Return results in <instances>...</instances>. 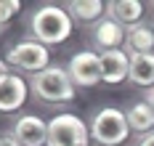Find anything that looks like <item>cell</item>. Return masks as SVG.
<instances>
[{
  "instance_id": "9c48e42d",
  "label": "cell",
  "mask_w": 154,
  "mask_h": 146,
  "mask_svg": "<svg viewBox=\"0 0 154 146\" xmlns=\"http://www.w3.org/2000/svg\"><path fill=\"white\" fill-rule=\"evenodd\" d=\"M125 37H128L125 27L120 24V21H114L112 16L101 19V21L93 27V40H96V45H98L101 50H117L125 43Z\"/></svg>"
},
{
  "instance_id": "6da1fadb",
  "label": "cell",
  "mask_w": 154,
  "mask_h": 146,
  "mask_svg": "<svg viewBox=\"0 0 154 146\" xmlns=\"http://www.w3.org/2000/svg\"><path fill=\"white\" fill-rule=\"evenodd\" d=\"M29 29L37 43L59 45L72 35V16L59 5H40L29 19Z\"/></svg>"
},
{
  "instance_id": "7c38bea8",
  "label": "cell",
  "mask_w": 154,
  "mask_h": 146,
  "mask_svg": "<svg viewBox=\"0 0 154 146\" xmlns=\"http://www.w3.org/2000/svg\"><path fill=\"white\" fill-rule=\"evenodd\" d=\"M128 80L141 88H154V53L130 56V75Z\"/></svg>"
},
{
  "instance_id": "8fae6325",
  "label": "cell",
  "mask_w": 154,
  "mask_h": 146,
  "mask_svg": "<svg viewBox=\"0 0 154 146\" xmlns=\"http://www.w3.org/2000/svg\"><path fill=\"white\" fill-rule=\"evenodd\" d=\"M106 8L114 21H120L122 27L128 24V29L141 24V16H143V3L141 0H112Z\"/></svg>"
},
{
  "instance_id": "e0dca14e",
  "label": "cell",
  "mask_w": 154,
  "mask_h": 146,
  "mask_svg": "<svg viewBox=\"0 0 154 146\" xmlns=\"http://www.w3.org/2000/svg\"><path fill=\"white\" fill-rule=\"evenodd\" d=\"M0 146H21L14 138V133H0Z\"/></svg>"
},
{
  "instance_id": "5b68a950",
  "label": "cell",
  "mask_w": 154,
  "mask_h": 146,
  "mask_svg": "<svg viewBox=\"0 0 154 146\" xmlns=\"http://www.w3.org/2000/svg\"><path fill=\"white\" fill-rule=\"evenodd\" d=\"M5 61L8 66H14V69H21V72H43L48 69V61H51V53L43 43H37V40H21V43H16L14 48L8 50V56H5Z\"/></svg>"
},
{
  "instance_id": "277c9868",
  "label": "cell",
  "mask_w": 154,
  "mask_h": 146,
  "mask_svg": "<svg viewBox=\"0 0 154 146\" xmlns=\"http://www.w3.org/2000/svg\"><path fill=\"white\" fill-rule=\"evenodd\" d=\"M91 130L75 114H59L48 122V146H88Z\"/></svg>"
},
{
  "instance_id": "d6986e66",
  "label": "cell",
  "mask_w": 154,
  "mask_h": 146,
  "mask_svg": "<svg viewBox=\"0 0 154 146\" xmlns=\"http://www.w3.org/2000/svg\"><path fill=\"white\" fill-rule=\"evenodd\" d=\"M11 72H8V61H0V85H3V80L8 77Z\"/></svg>"
},
{
  "instance_id": "8992f818",
  "label": "cell",
  "mask_w": 154,
  "mask_h": 146,
  "mask_svg": "<svg viewBox=\"0 0 154 146\" xmlns=\"http://www.w3.org/2000/svg\"><path fill=\"white\" fill-rule=\"evenodd\" d=\"M66 72L75 85L80 88H93L98 82H104V66H101V53H93V50H82L75 53L66 64Z\"/></svg>"
},
{
  "instance_id": "ffe728a7",
  "label": "cell",
  "mask_w": 154,
  "mask_h": 146,
  "mask_svg": "<svg viewBox=\"0 0 154 146\" xmlns=\"http://www.w3.org/2000/svg\"><path fill=\"white\" fill-rule=\"evenodd\" d=\"M146 101H149V104H152V106H154V88H152V90H149V98H146Z\"/></svg>"
},
{
  "instance_id": "ac0fdd59",
  "label": "cell",
  "mask_w": 154,
  "mask_h": 146,
  "mask_svg": "<svg viewBox=\"0 0 154 146\" xmlns=\"http://www.w3.org/2000/svg\"><path fill=\"white\" fill-rule=\"evenodd\" d=\"M138 146H154V133H146V135L138 141Z\"/></svg>"
},
{
  "instance_id": "2e32d148",
  "label": "cell",
  "mask_w": 154,
  "mask_h": 146,
  "mask_svg": "<svg viewBox=\"0 0 154 146\" xmlns=\"http://www.w3.org/2000/svg\"><path fill=\"white\" fill-rule=\"evenodd\" d=\"M19 11H21V3L19 0H0V27L8 24Z\"/></svg>"
},
{
  "instance_id": "4fadbf2b",
  "label": "cell",
  "mask_w": 154,
  "mask_h": 146,
  "mask_svg": "<svg viewBox=\"0 0 154 146\" xmlns=\"http://www.w3.org/2000/svg\"><path fill=\"white\" fill-rule=\"evenodd\" d=\"M104 3L101 0H72L69 5H66V11H69V16L72 21H80V24H98L101 16H104Z\"/></svg>"
},
{
  "instance_id": "52a82bcc",
  "label": "cell",
  "mask_w": 154,
  "mask_h": 146,
  "mask_svg": "<svg viewBox=\"0 0 154 146\" xmlns=\"http://www.w3.org/2000/svg\"><path fill=\"white\" fill-rule=\"evenodd\" d=\"M11 133L21 146H48V122H43L37 114L19 117Z\"/></svg>"
},
{
  "instance_id": "ba28073f",
  "label": "cell",
  "mask_w": 154,
  "mask_h": 146,
  "mask_svg": "<svg viewBox=\"0 0 154 146\" xmlns=\"http://www.w3.org/2000/svg\"><path fill=\"white\" fill-rule=\"evenodd\" d=\"M101 66H104V82L106 85H120L130 75V56L128 50H104L101 53Z\"/></svg>"
},
{
  "instance_id": "30bf717a",
  "label": "cell",
  "mask_w": 154,
  "mask_h": 146,
  "mask_svg": "<svg viewBox=\"0 0 154 146\" xmlns=\"http://www.w3.org/2000/svg\"><path fill=\"white\" fill-rule=\"evenodd\" d=\"M27 101V82L19 75H8L0 85V112H16Z\"/></svg>"
},
{
  "instance_id": "5bb4252c",
  "label": "cell",
  "mask_w": 154,
  "mask_h": 146,
  "mask_svg": "<svg viewBox=\"0 0 154 146\" xmlns=\"http://www.w3.org/2000/svg\"><path fill=\"white\" fill-rule=\"evenodd\" d=\"M125 45L130 50V56H138V53H152L154 50V27L149 24H136L128 29L125 37Z\"/></svg>"
},
{
  "instance_id": "3957f363",
  "label": "cell",
  "mask_w": 154,
  "mask_h": 146,
  "mask_svg": "<svg viewBox=\"0 0 154 146\" xmlns=\"http://www.w3.org/2000/svg\"><path fill=\"white\" fill-rule=\"evenodd\" d=\"M35 93L48 104H64L75 98V82L64 66H48L32 77Z\"/></svg>"
},
{
  "instance_id": "7a4b0ae2",
  "label": "cell",
  "mask_w": 154,
  "mask_h": 146,
  "mask_svg": "<svg viewBox=\"0 0 154 146\" xmlns=\"http://www.w3.org/2000/svg\"><path fill=\"white\" fill-rule=\"evenodd\" d=\"M128 133H130V125H128V114L117 106H104L93 114L91 122V135L96 138V144L101 146H122L128 141Z\"/></svg>"
},
{
  "instance_id": "9a60e30c",
  "label": "cell",
  "mask_w": 154,
  "mask_h": 146,
  "mask_svg": "<svg viewBox=\"0 0 154 146\" xmlns=\"http://www.w3.org/2000/svg\"><path fill=\"white\" fill-rule=\"evenodd\" d=\"M125 114H128V125H130V130H136V133H146V130L154 128V106L149 104V101L133 104Z\"/></svg>"
}]
</instances>
